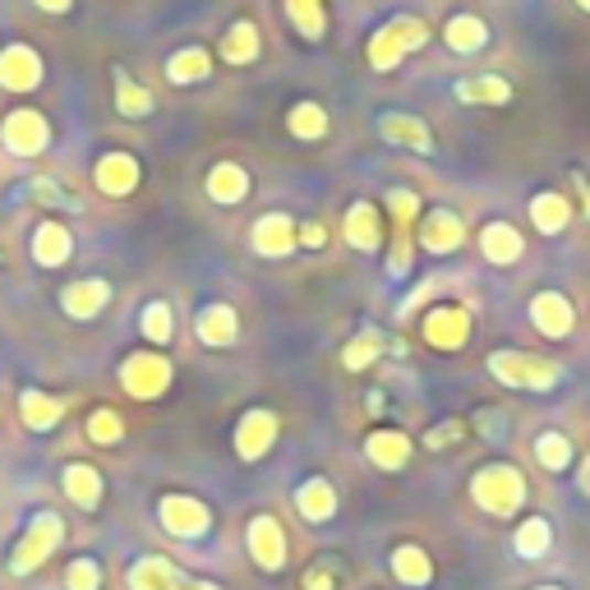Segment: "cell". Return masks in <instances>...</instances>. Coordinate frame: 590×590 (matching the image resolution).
Instances as JSON below:
<instances>
[{
  "label": "cell",
  "instance_id": "cell-28",
  "mask_svg": "<svg viewBox=\"0 0 590 590\" xmlns=\"http://www.w3.org/2000/svg\"><path fill=\"white\" fill-rule=\"evenodd\" d=\"M19 416H23V425H29L33 433H46V429H56V425H61L65 401H61V397H46V393H37V388H29V393L19 397Z\"/></svg>",
  "mask_w": 590,
  "mask_h": 590
},
{
  "label": "cell",
  "instance_id": "cell-14",
  "mask_svg": "<svg viewBox=\"0 0 590 590\" xmlns=\"http://www.w3.org/2000/svg\"><path fill=\"white\" fill-rule=\"evenodd\" d=\"M530 323H535V332H545L549 342H562L577 328L572 300L562 296V291H540V296L530 300Z\"/></svg>",
  "mask_w": 590,
  "mask_h": 590
},
{
  "label": "cell",
  "instance_id": "cell-34",
  "mask_svg": "<svg viewBox=\"0 0 590 590\" xmlns=\"http://www.w3.org/2000/svg\"><path fill=\"white\" fill-rule=\"evenodd\" d=\"M383 346H388V337H383L378 328H361L355 337L342 346V365L351 369V374H361V369H369L378 355H383Z\"/></svg>",
  "mask_w": 590,
  "mask_h": 590
},
{
  "label": "cell",
  "instance_id": "cell-46",
  "mask_svg": "<svg viewBox=\"0 0 590 590\" xmlns=\"http://www.w3.org/2000/svg\"><path fill=\"white\" fill-rule=\"evenodd\" d=\"M296 236H300V245H304V249H323V245H328L323 222H304V226L296 230Z\"/></svg>",
  "mask_w": 590,
  "mask_h": 590
},
{
  "label": "cell",
  "instance_id": "cell-13",
  "mask_svg": "<svg viewBox=\"0 0 590 590\" xmlns=\"http://www.w3.org/2000/svg\"><path fill=\"white\" fill-rule=\"evenodd\" d=\"M249 245H254V254H264V259H287V254L300 245L296 240V222L287 213H264L259 222L249 226Z\"/></svg>",
  "mask_w": 590,
  "mask_h": 590
},
{
  "label": "cell",
  "instance_id": "cell-10",
  "mask_svg": "<svg viewBox=\"0 0 590 590\" xmlns=\"http://www.w3.org/2000/svg\"><path fill=\"white\" fill-rule=\"evenodd\" d=\"M471 337V314L461 304H433L425 314V342L433 351H461Z\"/></svg>",
  "mask_w": 590,
  "mask_h": 590
},
{
  "label": "cell",
  "instance_id": "cell-40",
  "mask_svg": "<svg viewBox=\"0 0 590 590\" xmlns=\"http://www.w3.org/2000/svg\"><path fill=\"white\" fill-rule=\"evenodd\" d=\"M535 461H540L545 471H568L572 466V439L568 433H540V439H535Z\"/></svg>",
  "mask_w": 590,
  "mask_h": 590
},
{
  "label": "cell",
  "instance_id": "cell-29",
  "mask_svg": "<svg viewBox=\"0 0 590 590\" xmlns=\"http://www.w3.org/2000/svg\"><path fill=\"white\" fill-rule=\"evenodd\" d=\"M175 586H181V572L162 554H148L130 568V590H175Z\"/></svg>",
  "mask_w": 590,
  "mask_h": 590
},
{
  "label": "cell",
  "instance_id": "cell-5",
  "mask_svg": "<svg viewBox=\"0 0 590 590\" xmlns=\"http://www.w3.org/2000/svg\"><path fill=\"white\" fill-rule=\"evenodd\" d=\"M120 388L139 401H158L171 388V361L162 351H135L130 361L120 365Z\"/></svg>",
  "mask_w": 590,
  "mask_h": 590
},
{
  "label": "cell",
  "instance_id": "cell-51",
  "mask_svg": "<svg viewBox=\"0 0 590 590\" xmlns=\"http://www.w3.org/2000/svg\"><path fill=\"white\" fill-rule=\"evenodd\" d=\"M581 490L590 494V461H586V466H581Z\"/></svg>",
  "mask_w": 590,
  "mask_h": 590
},
{
  "label": "cell",
  "instance_id": "cell-27",
  "mask_svg": "<svg viewBox=\"0 0 590 590\" xmlns=\"http://www.w3.org/2000/svg\"><path fill=\"white\" fill-rule=\"evenodd\" d=\"M203 190H208L213 203L230 208V203H240V199L249 194V175H245V167H236V162H217V167L208 171V181H203Z\"/></svg>",
  "mask_w": 590,
  "mask_h": 590
},
{
  "label": "cell",
  "instance_id": "cell-52",
  "mask_svg": "<svg viewBox=\"0 0 590 590\" xmlns=\"http://www.w3.org/2000/svg\"><path fill=\"white\" fill-rule=\"evenodd\" d=\"M581 203H586V217H590V190H586V194H581Z\"/></svg>",
  "mask_w": 590,
  "mask_h": 590
},
{
  "label": "cell",
  "instance_id": "cell-54",
  "mask_svg": "<svg viewBox=\"0 0 590 590\" xmlns=\"http://www.w3.org/2000/svg\"><path fill=\"white\" fill-rule=\"evenodd\" d=\"M535 590H562V586H535Z\"/></svg>",
  "mask_w": 590,
  "mask_h": 590
},
{
  "label": "cell",
  "instance_id": "cell-20",
  "mask_svg": "<svg viewBox=\"0 0 590 590\" xmlns=\"http://www.w3.org/2000/svg\"><path fill=\"white\" fill-rule=\"evenodd\" d=\"M452 97L466 101V107H507L512 101V84L503 74H475V79H457Z\"/></svg>",
  "mask_w": 590,
  "mask_h": 590
},
{
  "label": "cell",
  "instance_id": "cell-53",
  "mask_svg": "<svg viewBox=\"0 0 590 590\" xmlns=\"http://www.w3.org/2000/svg\"><path fill=\"white\" fill-rule=\"evenodd\" d=\"M577 6H581V10H586V14H590V0H577Z\"/></svg>",
  "mask_w": 590,
  "mask_h": 590
},
{
  "label": "cell",
  "instance_id": "cell-30",
  "mask_svg": "<svg viewBox=\"0 0 590 590\" xmlns=\"http://www.w3.org/2000/svg\"><path fill=\"white\" fill-rule=\"evenodd\" d=\"M530 222H535V230H540V236H558V230L572 222V203L562 199V194H554V190L535 194V199H530Z\"/></svg>",
  "mask_w": 590,
  "mask_h": 590
},
{
  "label": "cell",
  "instance_id": "cell-44",
  "mask_svg": "<svg viewBox=\"0 0 590 590\" xmlns=\"http://www.w3.org/2000/svg\"><path fill=\"white\" fill-rule=\"evenodd\" d=\"M388 208H393L397 226L406 230L410 222H416V213H420V199H416V190H388Z\"/></svg>",
  "mask_w": 590,
  "mask_h": 590
},
{
  "label": "cell",
  "instance_id": "cell-1",
  "mask_svg": "<svg viewBox=\"0 0 590 590\" xmlns=\"http://www.w3.org/2000/svg\"><path fill=\"white\" fill-rule=\"evenodd\" d=\"M429 42V23L420 19V14H397V19H388L383 29L369 37V46H365V61H369V69H378V74H388V69H397L410 51H420Z\"/></svg>",
  "mask_w": 590,
  "mask_h": 590
},
{
  "label": "cell",
  "instance_id": "cell-43",
  "mask_svg": "<svg viewBox=\"0 0 590 590\" xmlns=\"http://www.w3.org/2000/svg\"><path fill=\"white\" fill-rule=\"evenodd\" d=\"M65 590H101V568L93 558H74L65 568Z\"/></svg>",
  "mask_w": 590,
  "mask_h": 590
},
{
  "label": "cell",
  "instance_id": "cell-38",
  "mask_svg": "<svg viewBox=\"0 0 590 590\" xmlns=\"http://www.w3.org/2000/svg\"><path fill=\"white\" fill-rule=\"evenodd\" d=\"M287 19H291V29L300 33V37H310V42H319L323 37V0H287Z\"/></svg>",
  "mask_w": 590,
  "mask_h": 590
},
{
  "label": "cell",
  "instance_id": "cell-2",
  "mask_svg": "<svg viewBox=\"0 0 590 590\" xmlns=\"http://www.w3.org/2000/svg\"><path fill=\"white\" fill-rule=\"evenodd\" d=\"M490 374L503 388H517V393H554L562 383V365L545 361V355H530V351H494Z\"/></svg>",
  "mask_w": 590,
  "mask_h": 590
},
{
  "label": "cell",
  "instance_id": "cell-18",
  "mask_svg": "<svg viewBox=\"0 0 590 590\" xmlns=\"http://www.w3.org/2000/svg\"><path fill=\"white\" fill-rule=\"evenodd\" d=\"M194 332H199V342H203V346L226 351V346H236V342H240V319H236V310H230V304H208V310L199 314Z\"/></svg>",
  "mask_w": 590,
  "mask_h": 590
},
{
  "label": "cell",
  "instance_id": "cell-42",
  "mask_svg": "<svg viewBox=\"0 0 590 590\" xmlns=\"http://www.w3.org/2000/svg\"><path fill=\"white\" fill-rule=\"evenodd\" d=\"M33 199L46 203V208H69V213H79V208H84V199L74 194V190H65L61 181H51V175L33 181Z\"/></svg>",
  "mask_w": 590,
  "mask_h": 590
},
{
  "label": "cell",
  "instance_id": "cell-7",
  "mask_svg": "<svg viewBox=\"0 0 590 590\" xmlns=\"http://www.w3.org/2000/svg\"><path fill=\"white\" fill-rule=\"evenodd\" d=\"M0 143H6V152H14V158H37L51 143V125L42 111L19 107L6 116V125H0Z\"/></svg>",
  "mask_w": 590,
  "mask_h": 590
},
{
  "label": "cell",
  "instance_id": "cell-36",
  "mask_svg": "<svg viewBox=\"0 0 590 590\" xmlns=\"http://www.w3.org/2000/svg\"><path fill=\"white\" fill-rule=\"evenodd\" d=\"M111 84H116V111L120 116H148L152 111V93L130 79V69H111Z\"/></svg>",
  "mask_w": 590,
  "mask_h": 590
},
{
  "label": "cell",
  "instance_id": "cell-39",
  "mask_svg": "<svg viewBox=\"0 0 590 590\" xmlns=\"http://www.w3.org/2000/svg\"><path fill=\"white\" fill-rule=\"evenodd\" d=\"M554 545V535H549V522L545 517H526L517 526V540H512V549H517L522 558H545Z\"/></svg>",
  "mask_w": 590,
  "mask_h": 590
},
{
  "label": "cell",
  "instance_id": "cell-41",
  "mask_svg": "<svg viewBox=\"0 0 590 590\" xmlns=\"http://www.w3.org/2000/svg\"><path fill=\"white\" fill-rule=\"evenodd\" d=\"M88 439H93L97 448H111V443H120V439H125V420L116 416L111 406H97L93 416H88Z\"/></svg>",
  "mask_w": 590,
  "mask_h": 590
},
{
  "label": "cell",
  "instance_id": "cell-9",
  "mask_svg": "<svg viewBox=\"0 0 590 590\" xmlns=\"http://www.w3.org/2000/svg\"><path fill=\"white\" fill-rule=\"evenodd\" d=\"M42 56L33 46H23V42H10V46H0V88L6 93H33L42 84Z\"/></svg>",
  "mask_w": 590,
  "mask_h": 590
},
{
  "label": "cell",
  "instance_id": "cell-12",
  "mask_svg": "<svg viewBox=\"0 0 590 590\" xmlns=\"http://www.w3.org/2000/svg\"><path fill=\"white\" fill-rule=\"evenodd\" d=\"M139 181H143V167L130 158V152H107V158H97V167H93V185L101 194H111V199L135 194Z\"/></svg>",
  "mask_w": 590,
  "mask_h": 590
},
{
  "label": "cell",
  "instance_id": "cell-8",
  "mask_svg": "<svg viewBox=\"0 0 590 590\" xmlns=\"http://www.w3.org/2000/svg\"><path fill=\"white\" fill-rule=\"evenodd\" d=\"M245 549H249V558L259 562L264 572H281V568H287V535H281V522L268 517V512L249 517V526H245Z\"/></svg>",
  "mask_w": 590,
  "mask_h": 590
},
{
  "label": "cell",
  "instance_id": "cell-47",
  "mask_svg": "<svg viewBox=\"0 0 590 590\" xmlns=\"http://www.w3.org/2000/svg\"><path fill=\"white\" fill-rule=\"evenodd\" d=\"M461 433H466V425H461V420H448L443 429H433V433H429V448H448V443L461 439Z\"/></svg>",
  "mask_w": 590,
  "mask_h": 590
},
{
  "label": "cell",
  "instance_id": "cell-31",
  "mask_svg": "<svg viewBox=\"0 0 590 590\" xmlns=\"http://www.w3.org/2000/svg\"><path fill=\"white\" fill-rule=\"evenodd\" d=\"M213 74V56L203 46H181V51H171V61H167V79L171 84H203Z\"/></svg>",
  "mask_w": 590,
  "mask_h": 590
},
{
  "label": "cell",
  "instance_id": "cell-17",
  "mask_svg": "<svg viewBox=\"0 0 590 590\" xmlns=\"http://www.w3.org/2000/svg\"><path fill=\"white\" fill-rule=\"evenodd\" d=\"M378 135L397 143V148H410V152H433V135L420 116H406V111H383L378 116Z\"/></svg>",
  "mask_w": 590,
  "mask_h": 590
},
{
  "label": "cell",
  "instance_id": "cell-35",
  "mask_svg": "<svg viewBox=\"0 0 590 590\" xmlns=\"http://www.w3.org/2000/svg\"><path fill=\"white\" fill-rule=\"evenodd\" d=\"M287 130L304 143H314L328 135V111L319 107V101H296V107L287 111Z\"/></svg>",
  "mask_w": 590,
  "mask_h": 590
},
{
  "label": "cell",
  "instance_id": "cell-22",
  "mask_svg": "<svg viewBox=\"0 0 590 590\" xmlns=\"http://www.w3.org/2000/svg\"><path fill=\"white\" fill-rule=\"evenodd\" d=\"M480 254L490 264L507 268V264H517L522 254H526V240H522V230L517 226H507V222H490L480 230Z\"/></svg>",
  "mask_w": 590,
  "mask_h": 590
},
{
  "label": "cell",
  "instance_id": "cell-23",
  "mask_svg": "<svg viewBox=\"0 0 590 590\" xmlns=\"http://www.w3.org/2000/svg\"><path fill=\"white\" fill-rule=\"evenodd\" d=\"M365 457L374 461L378 471H401L410 461V439L401 429H374L365 439Z\"/></svg>",
  "mask_w": 590,
  "mask_h": 590
},
{
  "label": "cell",
  "instance_id": "cell-45",
  "mask_svg": "<svg viewBox=\"0 0 590 590\" xmlns=\"http://www.w3.org/2000/svg\"><path fill=\"white\" fill-rule=\"evenodd\" d=\"M410 272V240H406V230L397 226V240H393V254H388V277H406Z\"/></svg>",
  "mask_w": 590,
  "mask_h": 590
},
{
  "label": "cell",
  "instance_id": "cell-37",
  "mask_svg": "<svg viewBox=\"0 0 590 590\" xmlns=\"http://www.w3.org/2000/svg\"><path fill=\"white\" fill-rule=\"evenodd\" d=\"M139 328H143V337H148L152 346H167V342H171V332H175L171 304H167V300H148L143 310H139Z\"/></svg>",
  "mask_w": 590,
  "mask_h": 590
},
{
  "label": "cell",
  "instance_id": "cell-21",
  "mask_svg": "<svg viewBox=\"0 0 590 590\" xmlns=\"http://www.w3.org/2000/svg\"><path fill=\"white\" fill-rule=\"evenodd\" d=\"M29 249H33V264L37 268H61L69 254H74V236H69L61 222H37Z\"/></svg>",
  "mask_w": 590,
  "mask_h": 590
},
{
  "label": "cell",
  "instance_id": "cell-24",
  "mask_svg": "<svg viewBox=\"0 0 590 590\" xmlns=\"http://www.w3.org/2000/svg\"><path fill=\"white\" fill-rule=\"evenodd\" d=\"M296 507L304 522H332L337 517V490H332V480H323V475L304 480L296 490Z\"/></svg>",
  "mask_w": 590,
  "mask_h": 590
},
{
  "label": "cell",
  "instance_id": "cell-25",
  "mask_svg": "<svg viewBox=\"0 0 590 590\" xmlns=\"http://www.w3.org/2000/svg\"><path fill=\"white\" fill-rule=\"evenodd\" d=\"M259 51H264L259 23L236 19V23H230V29L222 33V61H226V65H249V61H259Z\"/></svg>",
  "mask_w": 590,
  "mask_h": 590
},
{
  "label": "cell",
  "instance_id": "cell-48",
  "mask_svg": "<svg viewBox=\"0 0 590 590\" xmlns=\"http://www.w3.org/2000/svg\"><path fill=\"white\" fill-rule=\"evenodd\" d=\"M304 590H337V581H332L328 568H310L304 572Z\"/></svg>",
  "mask_w": 590,
  "mask_h": 590
},
{
  "label": "cell",
  "instance_id": "cell-4",
  "mask_svg": "<svg viewBox=\"0 0 590 590\" xmlns=\"http://www.w3.org/2000/svg\"><path fill=\"white\" fill-rule=\"evenodd\" d=\"M61 535H65V522L56 517V512H37V517L29 522V530L19 535L14 554H10V572H14V577H29V572H37L42 562H46L51 554H56Z\"/></svg>",
  "mask_w": 590,
  "mask_h": 590
},
{
  "label": "cell",
  "instance_id": "cell-33",
  "mask_svg": "<svg viewBox=\"0 0 590 590\" xmlns=\"http://www.w3.org/2000/svg\"><path fill=\"white\" fill-rule=\"evenodd\" d=\"M393 577L401 586H429L433 581V562L420 545H397L393 549Z\"/></svg>",
  "mask_w": 590,
  "mask_h": 590
},
{
  "label": "cell",
  "instance_id": "cell-50",
  "mask_svg": "<svg viewBox=\"0 0 590 590\" xmlns=\"http://www.w3.org/2000/svg\"><path fill=\"white\" fill-rule=\"evenodd\" d=\"M175 590H222V586H213V581H194V577H181V586Z\"/></svg>",
  "mask_w": 590,
  "mask_h": 590
},
{
  "label": "cell",
  "instance_id": "cell-49",
  "mask_svg": "<svg viewBox=\"0 0 590 590\" xmlns=\"http://www.w3.org/2000/svg\"><path fill=\"white\" fill-rule=\"evenodd\" d=\"M33 6H37L42 14H65V10L74 6V0H33Z\"/></svg>",
  "mask_w": 590,
  "mask_h": 590
},
{
  "label": "cell",
  "instance_id": "cell-26",
  "mask_svg": "<svg viewBox=\"0 0 590 590\" xmlns=\"http://www.w3.org/2000/svg\"><path fill=\"white\" fill-rule=\"evenodd\" d=\"M61 490H65V498H74L84 512H93L101 503V471L88 466V461H69L65 475H61Z\"/></svg>",
  "mask_w": 590,
  "mask_h": 590
},
{
  "label": "cell",
  "instance_id": "cell-32",
  "mask_svg": "<svg viewBox=\"0 0 590 590\" xmlns=\"http://www.w3.org/2000/svg\"><path fill=\"white\" fill-rule=\"evenodd\" d=\"M443 42L457 51V56H471V51H480L484 42H490V29H484L480 14H452L448 29H443Z\"/></svg>",
  "mask_w": 590,
  "mask_h": 590
},
{
  "label": "cell",
  "instance_id": "cell-6",
  "mask_svg": "<svg viewBox=\"0 0 590 590\" xmlns=\"http://www.w3.org/2000/svg\"><path fill=\"white\" fill-rule=\"evenodd\" d=\"M158 522L167 535H175V540H203L213 526V512H208V503H199L190 494H167L158 503Z\"/></svg>",
  "mask_w": 590,
  "mask_h": 590
},
{
  "label": "cell",
  "instance_id": "cell-15",
  "mask_svg": "<svg viewBox=\"0 0 590 590\" xmlns=\"http://www.w3.org/2000/svg\"><path fill=\"white\" fill-rule=\"evenodd\" d=\"M111 304V281L107 277H84V281H69V287L61 291V310L69 319H97L101 310Z\"/></svg>",
  "mask_w": 590,
  "mask_h": 590
},
{
  "label": "cell",
  "instance_id": "cell-16",
  "mask_svg": "<svg viewBox=\"0 0 590 590\" xmlns=\"http://www.w3.org/2000/svg\"><path fill=\"white\" fill-rule=\"evenodd\" d=\"M461 240H466V222H461L452 208L425 213V222H420V245H425L429 254H452V249H461Z\"/></svg>",
  "mask_w": 590,
  "mask_h": 590
},
{
  "label": "cell",
  "instance_id": "cell-11",
  "mask_svg": "<svg viewBox=\"0 0 590 590\" xmlns=\"http://www.w3.org/2000/svg\"><path fill=\"white\" fill-rule=\"evenodd\" d=\"M272 443H277V416L272 410H264V406L245 410L240 425H236V457L240 461H264L272 452Z\"/></svg>",
  "mask_w": 590,
  "mask_h": 590
},
{
  "label": "cell",
  "instance_id": "cell-19",
  "mask_svg": "<svg viewBox=\"0 0 590 590\" xmlns=\"http://www.w3.org/2000/svg\"><path fill=\"white\" fill-rule=\"evenodd\" d=\"M342 236H346L351 249H361V254H374L383 245V222H378L374 203H351L346 222H342Z\"/></svg>",
  "mask_w": 590,
  "mask_h": 590
},
{
  "label": "cell",
  "instance_id": "cell-3",
  "mask_svg": "<svg viewBox=\"0 0 590 590\" xmlns=\"http://www.w3.org/2000/svg\"><path fill=\"white\" fill-rule=\"evenodd\" d=\"M471 498L490 512V517H512L522 503H526V480L517 466H507V461H494V466L475 471L471 480Z\"/></svg>",
  "mask_w": 590,
  "mask_h": 590
}]
</instances>
